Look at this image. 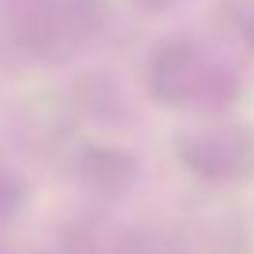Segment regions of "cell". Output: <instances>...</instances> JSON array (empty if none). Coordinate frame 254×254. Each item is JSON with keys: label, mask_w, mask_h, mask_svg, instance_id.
Instances as JSON below:
<instances>
[{"label": "cell", "mask_w": 254, "mask_h": 254, "mask_svg": "<svg viewBox=\"0 0 254 254\" xmlns=\"http://www.w3.org/2000/svg\"><path fill=\"white\" fill-rule=\"evenodd\" d=\"M135 4H142V8H150V11H157V8H165L168 0H135Z\"/></svg>", "instance_id": "obj_1"}]
</instances>
